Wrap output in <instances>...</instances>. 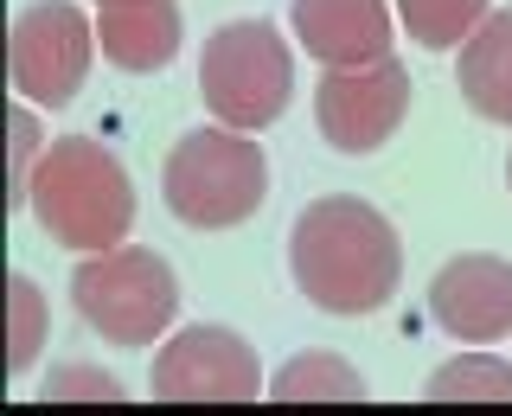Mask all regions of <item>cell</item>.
Here are the masks:
<instances>
[{
	"label": "cell",
	"instance_id": "6da1fadb",
	"mask_svg": "<svg viewBox=\"0 0 512 416\" xmlns=\"http://www.w3.org/2000/svg\"><path fill=\"white\" fill-rule=\"evenodd\" d=\"M288 276L320 314H372L404 282L397 224L352 192H327L288 231Z\"/></svg>",
	"mask_w": 512,
	"mask_h": 416
},
{
	"label": "cell",
	"instance_id": "277c9868",
	"mask_svg": "<svg viewBox=\"0 0 512 416\" xmlns=\"http://www.w3.org/2000/svg\"><path fill=\"white\" fill-rule=\"evenodd\" d=\"M199 96L237 135H263L269 122H282L288 96H295V58H288L282 32L269 20L218 26L199 52Z\"/></svg>",
	"mask_w": 512,
	"mask_h": 416
},
{
	"label": "cell",
	"instance_id": "8992f818",
	"mask_svg": "<svg viewBox=\"0 0 512 416\" xmlns=\"http://www.w3.org/2000/svg\"><path fill=\"white\" fill-rule=\"evenodd\" d=\"M90 58H96V26L71 0H32V7L13 20L7 32V71H13V90L26 103H71L90 77Z\"/></svg>",
	"mask_w": 512,
	"mask_h": 416
},
{
	"label": "cell",
	"instance_id": "8fae6325",
	"mask_svg": "<svg viewBox=\"0 0 512 416\" xmlns=\"http://www.w3.org/2000/svg\"><path fill=\"white\" fill-rule=\"evenodd\" d=\"M96 45L103 58L128 77L167 71L180 52V7L173 0H122V7H96Z\"/></svg>",
	"mask_w": 512,
	"mask_h": 416
},
{
	"label": "cell",
	"instance_id": "5bb4252c",
	"mask_svg": "<svg viewBox=\"0 0 512 416\" xmlns=\"http://www.w3.org/2000/svg\"><path fill=\"white\" fill-rule=\"evenodd\" d=\"M429 404H512V359L493 352H468V359H448L436 378L423 384Z\"/></svg>",
	"mask_w": 512,
	"mask_h": 416
},
{
	"label": "cell",
	"instance_id": "ffe728a7",
	"mask_svg": "<svg viewBox=\"0 0 512 416\" xmlns=\"http://www.w3.org/2000/svg\"><path fill=\"white\" fill-rule=\"evenodd\" d=\"M506 186H512V160H506Z\"/></svg>",
	"mask_w": 512,
	"mask_h": 416
},
{
	"label": "cell",
	"instance_id": "7a4b0ae2",
	"mask_svg": "<svg viewBox=\"0 0 512 416\" xmlns=\"http://www.w3.org/2000/svg\"><path fill=\"white\" fill-rule=\"evenodd\" d=\"M26 205L39 212V224L58 237L64 250L96 256L116 250L135 224V186H128L122 160L90 135H58L32 167Z\"/></svg>",
	"mask_w": 512,
	"mask_h": 416
},
{
	"label": "cell",
	"instance_id": "2e32d148",
	"mask_svg": "<svg viewBox=\"0 0 512 416\" xmlns=\"http://www.w3.org/2000/svg\"><path fill=\"white\" fill-rule=\"evenodd\" d=\"M397 13H404L416 45L448 52V45H461L480 20H487V0H397Z\"/></svg>",
	"mask_w": 512,
	"mask_h": 416
},
{
	"label": "cell",
	"instance_id": "30bf717a",
	"mask_svg": "<svg viewBox=\"0 0 512 416\" xmlns=\"http://www.w3.org/2000/svg\"><path fill=\"white\" fill-rule=\"evenodd\" d=\"M295 39L320 64H372L391 52V7L384 0H295Z\"/></svg>",
	"mask_w": 512,
	"mask_h": 416
},
{
	"label": "cell",
	"instance_id": "9c48e42d",
	"mask_svg": "<svg viewBox=\"0 0 512 416\" xmlns=\"http://www.w3.org/2000/svg\"><path fill=\"white\" fill-rule=\"evenodd\" d=\"M429 320L448 333V340H506L512 333V263L506 256H448L429 282Z\"/></svg>",
	"mask_w": 512,
	"mask_h": 416
},
{
	"label": "cell",
	"instance_id": "ac0fdd59",
	"mask_svg": "<svg viewBox=\"0 0 512 416\" xmlns=\"http://www.w3.org/2000/svg\"><path fill=\"white\" fill-rule=\"evenodd\" d=\"M7 135H13V186H7V199L13 205H26V192H32V167H39V154H45V135H39V116L20 103V109H7Z\"/></svg>",
	"mask_w": 512,
	"mask_h": 416
},
{
	"label": "cell",
	"instance_id": "7c38bea8",
	"mask_svg": "<svg viewBox=\"0 0 512 416\" xmlns=\"http://www.w3.org/2000/svg\"><path fill=\"white\" fill-rule=\"evenodd\" d=\"M455 84H461V103H468L474 116L512 122V7L487 13V20L461 39Z\"/></svg>",
	"mask_w": 512,
	"mask_h": 416
},
{
	"label": "cell",
	"instance_id": "5b68a950",
	"mask_svg": "<svg viewBox=\"0 0 512 416\" xmlns=\"http://www.w3.org/2000/svg\"><path fill=\"white\" fill-rule=\"evenodd\" d=\"M71 301L116 346H154L180 314V276L167 269V256L128 244V250H96L71 269Z\"/></svg>",
	"mask_w": 512,
	"mask_h": 416
},
{
	"label": "cell",
	"instance_id": "3957f363",
	"mask_svg": "<svg viewBox=\"0 0 512 416\" xmlns=\"http://www.w3.org/2000/svg\"><path fill=\"white\" fill-rule=\"evenodd\" d=\"M160 192H167L173 218L192 224V231H231L244 224L269 192V160L250 135L237 128H192V135L173 141L167 173H160Z\"/></svg>",
	"mask_w": 512,
	"mask_h": 416
},
{
	"label": "cell",
	"instance_id": "4fadbf2b",
	"mask_svg": "<svg viewBox=\"0 0 512 416\" xmlns=\"http://www.w3.org/2000/svg\"><path fill=\"white\" fill-rule=\"evenodd\" d=\"M269 397L276 404H359L365 397V378L352 372L340 352H295L276 378H269Z\"/></svg>",
	"mask_w": 512,
	"mask_h": 416
},
{
	"label": "cell",
	"instance_id": "e0dca14e",
	"mask_svg": "<svg viewBox=\"0 0 512 416\" xmlns=\"http://www.w3.org/2000/svg\"><path fill=\"white\" fill-rule=\"evenodd\" d=\"M71 397H90V404H122L128 384H122L116 372H90V365H58V372L39 384V404H71Z\"/></svg>",
	"mask_w": 512,
	"mask_h": 416
},
{
	"label": "cell",
	"instance_id": "ba28073f",
	"mask_svg": "<svg viewBox=\"0 0 512 416\" xmlns=\"http://www.w3.org/2000/svg\"><path fill=\"white\" fill-rule=\"evenodd\" d=\"M148 391L160 404H256L263 372L244 333L231 327H186L154 352Z\"/></svg>",
	"mask_w": 512,
	"mask_h": 416
},
{
	"label": "cell",
	"instance_id": "52a82bcc",
	"mask_svg": "<svg viewBox=\"0 0 512 416\" xmlns=\"http://www.w3.org/2000/svg\"><path fill=\"white\" fill-rule=\"evenodd\" d=\"M314 116L340 154H378L410 116V71L391 52L372 64H327L314 90Z\"/></svg>",
	"mask_w": 512,
	"mask_h": 416
},
{
	"label": "cell",
	"instance_id": "d6986e66",
	"mask_svg": "<svg viewBox=\"0 0 512 416\" xmlns=\"http://www.w3.org/2000/svg\"><path fill=\"white\" fill-rule=\"evenodd\" d=\"M96 7H122V0H96Z\"/></svg>",
	"mask_w": 512,
	"mask_h": 416
},
{
	"label": "cell",
	"instance_id": "9a60e30c",
	"mask_svg": "<svg viewBox=\"0 0 512 416\" xmlns=\"http://www.w3.org/2000/svg\"><path fill=\"white\" fill-rule=\"evenodd\" d=\"M45 320H52L45 288L32 276H7V372L13 378L32 372V359H39V346H45Z\"/></svg>",
	"mask_w": 512,
	"mask_h": 416
}]
</instances>
